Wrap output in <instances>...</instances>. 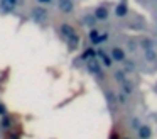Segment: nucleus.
Returning <instances> with one entry per match:
<instances>
[{"mask_svg":"<svg viewBox=\"0 0 157 139\" xmlns=\"http://www.w3.org/2000/svg\"><path fill=\"white\" fill-rule=\"evenodd\" d=\"M48 10H46V7H41V5H34V9L31 10V19L34 20V22H46V19H48Z\"/></svg>","mask_w":157,"mask_h":139,"instance_id":"nucleus-1","label":"nucleus"},{"mask_svg":"<svg viewBox=\"0 0 157 139\" xmlns=\"http://www.w3.org/2000/svg\"><path fill=\"white\" fill-rule=\"evenodd\" d=\"M56 5H58L59 12L63 14H71L75 10V0H56Z\"/></svg>","mask_w":157,"mask_h":139,"instance_id":"nucleus-2","label":"nucleus"},{"mask_svg":"<svg viewBox=\"0 0 157 139\" xmlns=\"http://www.w3.org/2000/svg\"><path fill=\"white\" fill-rule=\"evenodd\" d=\"M110 56H112L113 61H125V53H123V49H120V47H113Z\"/></svg>","mask_w":157,"mask_h":139,"instance_id":"nucleus-3","label":"nucleus"},{"mask_svg":"<svg viewBox=\"0 0 157 139\" xmlns=\"http://www.w3.org/2000/svg\"><path fill=\"white\" fill-rule=\"evenodd\" d=\"M106 17H108V10L105 7H98L95 10V20H106Z\"/></svg>","mask_w":157,"mask_h":139,"instance_id":"nucleus-4","label":"nucleus"},{"mask_svg":"<svg viewBox=\"0 0 157 139\" xmlns=\"http://www.w3.org/2000/svg\"><path fill=\"white\" fill-rule=\"evenodd\" d=\"M34 3L36 5H41V7H51V5H54L56 3V0H34Z\"/></svg>","mask_w":157,"mask_h":139,"instance_id":"nucleus-5","label":"nucleus"},{"mask_svg":"<svg viewBox=\"0 0 157 139\" xmlns=\"http://www.w3.org/2000/svg\"><path fill=\"white\" fill-rule=\"evenodd\" d=\"M139 134H140V139H149L150 137V129L147 127V125H144V127H140Z\"/></svg>","mask_w":157,"mask_h":139,"instance_id":"nucleus-6","label":"nucleus"},{"mask_svg":"<svg viewBox=\"0 0 157 139\" xmlns=\"http://www.w3.org/2000/svg\"><path fill=\"white\" fill-rule=\"evenodd\" d=\"M98 56L103 59V63H105V66H110V64H112V58H108V54H105L103 51H98Z\"/></svg>","mask_w":157,"mask_h":139,"instance_id":"nucleus-7","label":"nucleus"},{"mask_svg":"<svg viewBox=\"0 0 157 139\" xmlns=\"http://www.w3.org/2000/svg\"><path fill=\"white\" fill-rule=\"evenodd\" d=\"M115 14H117L118 17H123V15L127 14V7H125V5H118V7L115 9Z\"/></svg>","mask_w":157,"mask_h":139,"instance_id":"nucleus-8","label":"nucleus"},{"mask_svg":"<svg viewBox=\"0 0 157 139\" xmlns=\"http://www.w3.org/2000/svg\"><path fill=\"white\" fill-rule=\"evenodd\" d=\"M88 66L91 68V71H93V73H100V66H98V64H96V63H95V61H93V59H91V61H90V63H88Z\"/></svg>","mask_w":157,"mask_h":139,"instance_id":"nucleus-9","label":"nucleus"},{"mask_svg":"<svg viewBox=\"0 0 157 139\" xmlns=\"http://www.w3.org/2000/svg\"><path fill=\"white\" fill-rule=\"evenodd\" d=\"M0 115L4 117V115H7V107H5L4 104H0Z\"/></svg>","mask_w":157,"mask_h":139,"instance_id":"nucleus-10","label":"nucleus"},{"mask_svg":"<svg viewBox=\"0 0 157 139\" xmlns=\"http://www.w3.org/2000/svg\"><path fill=\"white\" fill-rule=\"evenodd\" d=\"M0 3H2V0H0Z\"/></svg>","mask_w":157,"mask_h":139,"instance_id":"nucleus-11","label":"nucleus"}]
</instances>
